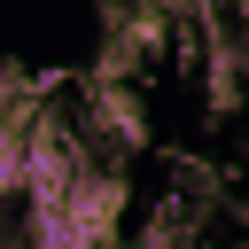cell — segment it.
Returning a JSON list of instances; mask_svg holds the SVG:
<instances>
[{"mask_svg": "<svg viewBox=\"0 0 249 249\" xmlns=\"http://www.w3.org/2000/svg\"><path fill=\"white\" fill-rule=\"evenodd\" d=\"M148 249H163V241H148Z\"/></svg>", "mask_w": 249, "mask_h": 249, "instance_id": "1", "label": "cell"}]
</instances>
